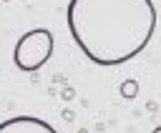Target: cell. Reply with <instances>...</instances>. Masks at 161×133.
Here are the masks:
<instances>
[{
    "mask_svg": "<svg viewBox=\"0 0 161 133\" xmlns=\"http://www.w3.org/2000/svg\"><path fill=\"white\" fill-rule=\"evenodd\" d=\"M63 118H65V120H68V123H70V120H73V118H75V113H73V110H63Z\"/></svg>",
    "mask_w": 161,
    "mask_h": 133,
    "instance_id": "cell-6",
    "label": "cell"
},
{
    "mask_svg": "<svg viewBox=\"0 0 161 133\" xmlns=\"http://www.w3.org/2000/svg\"><path fill=\"white\" fill-rule=\"evenodd\" d=\"M53 55V33L48 28H33L25 35L18 38L13 48V60L18 70L23 73H35L40 70Z\"/></svg>",
    "mask_w": 161,
    "mask_h": 133,
    "instance_id": "cell-2",
    "label": "cell"
},
{
    "mask_svg": "<svg viewBox=\"0 0 161 133\" xmlns=\"http://www.w3.org/2000/svg\"><path fill=\"white\" fill-rule=\"evenodd\" d=\"M60 98H63V100H73V98H75V90H73V88H63Z\"/></svg>",
    "mask_w": 161,
    "mask_h": 133,
    "instance_id": "cell-5",
    "label": "cell"
},
{
    "mask_svg": "<svg viewBox=\"0 0 161 133\" xmlns=\"http://www.w3.org/2000/svg\"><path fill=\"white\" fill-rule=\"evenodd\" d=\"M78 133H88V130H86V128H80V130H78Z\"/></svg>",
    "mask_w": 161,
    "mask_h": 133,
    "instance_id": "cell-8",
    "label": "cell"
},
{
    "mask_svg": "<svg viewBox=\"0 0 161 133\" xmlns=\"http://www.w3.org/2000/svg\"><path fill=\"white\" fill-rule=\"evenodd\" d=\"M118 90H121V95H123L126 100H133V98L138 95V80H136V78H126Z\"/></svg>",
    "mask_w": 161,
    "mask_h": 133,
    "instance_id": "cell-4",
    "label": "cell"
},
{
    "mask_svg": "<svg viewBox=\"0 0 161 133\" xmlns=\"http://www.w3.org/2000/svg\"><path fill=\"white\" fill-rule=\"evenodd\" d=\"M0 133H58L48 120L35 115H13L0 123Z\"/></svg>",
    "mask_w": 161,
    "mask_h": 133,
    "instance_id": "cell-3",
    "label": "cell"
},
{
    "mask_svg": "<svg viewBox=\"0 0 161 133\" xmlns=\"http://www.w3.org/2000/svg\"><path fill=\"white\" fill-rule=\"evenodd\" d=\"M151 133H161V125H156V128H153V130H151Z\"/></svg>",
    "mask_w": 161,
    "mask_h": 133,
    "instance_id": "cell-7",
    "label": "cell"
},
{
    "mask_svg": "<svg viewBox=\"0 0 161 133\" xmlns=\"http://www.w3.org/2000/svg\"><path fill=\"white\" fill-rule=\"evenodd\" d=\"M3 3H8V0H3Z\"/></svg>",
    "mask_w": 161,
    "mask_h": 133,
    "instance_id": "cell-9",
    "label": "cell"
},
{
    "mask_svg": "<svg viewBox=\"0 0 161 133\" xmlns=\"http://www.w3.org/2000/svg\"><path fill=\"white\" fill-rule=\"evenodd\" d=\"M65 18L73 43L91 63L103 68L136 58L156 30L151 0H70Z\"/></svg>",
    "mask_w": 161,
    "mask_h": 133,
    "instance_id": "cell-1",
    "label": "cell"
}]
</instances>
